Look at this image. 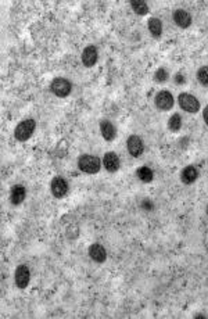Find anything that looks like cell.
<instances>
[{
  "instance_id": "3",
  "label": "cell",
  "mask_w": 208,
  "mask_h": 319,
  "mask_svg": "<svg viewBox=\"0 0 208 319\" xmlns=\"http://www.w3.org/2000/svg\"><path fill=\"white\" fill-rule=\"evenodd\" d=\"M36 129V121L34 118H26L24 121L18 122L14 129V138L18 142H26Z\"/></svg>"
},
{
  "instance_id": "5",
  "label": "cell",
  "mask_w": 208,
  "mask_h": 319,
  "mask_svg": "<svg viewBox=\"0 0 208 319\" xmlns=\"http://www.w3.org/2000/svg\"><path fill=\"white\" fill-rule=\"evenodd\" d=\"M50 192L56 198H62L67 196L70 192V184H68L67 179L62 176H54L50 184Z\"/></svg>"
},
{
  "instance_id": "15",
  "label": "cell",
  "mask_w": 208,
  "mask_h": 319,
  "mask_svg": "<svg viewBox=\"0 0 208 319\" xmlns=\"http://www.w3.org/2000/svg\"><path fill=\"white\" fill-rule=\"evenodd\" d=\"M197 178H198V170L196 166H188L180 171V180L184 184H193L197 180Z\"/></svg>"
},
{
  "instance_id": "9",
  "label": "cell",
  "mask_w": 208,
  "mask_h": 319,
  "mask_svg": "<svg viewBox=\"0 0 208 319\" xmlns=\"http://www.w3.org/2000/svg\"><path fill=\"white\" fill-rule=\"evenodd\" d=\"M14 280L18 288H26L31 280V270L26 265H18L16 274H14Z\"/></svg>"
},
{
  "instance_id": "6",
  "label": "cell",
  "mask_w": 208,
  "mask_h": 319,
  "mask_svg": "<svg viewBox=\"0 0 208 319\" xmlns=\"http://www.w3.org/2000/svg\"><path fill=\"white\" fill-rule=\"evenodd\" d=\"M154 104L160 111H170L175 106V98L170 90H160L154 98Z\"/></svg>"
},
{
  "instance_id": "7",
  "label": "cell",
  "mask_w": 208,
  "mask_h": 319,
  "mask_svg": "<svg viewBox=\"0 0 208 319\" xmlns=\"http://www.w3.org/2000/svg\"><path fill=\"white\" fill-rule=\"evenodd\" d=\"M126 148H128V153L132 157L138 158L144 152V142H143L140 136L129 135L128 139H126Z\"/></svg>"
},
{
  "instance_id": "4",
  "label": "cell",
  "mask_w": 208,
  "mask_h": 319,
  "mask_svg": "<svg viewBox=\"0 0 208 319\" xmlns=\"http://www.w3.org/2000/svg\"><path fill=\"white\" fill-rule=\"evenodd\" d=\"M178 104H179V107L182 110L189 112V114H196L200 110V102H198V98L186 92L179 93V96H178Z\"/></svg>"
},
{
  "instance_id": "12",
  "label": "cell",
  "mask_w": 208,
  "mask_h": 319,
  "mask_svg": "<svg viewBox=\"0 0 208 319\" xmlns=\"http://www.w3.org/2000/svg\"><path fill=\"white\" fill-rule=\"evenodd\" d=\"M172 18H174V22H175L179 28H182V30L189 28L190 25H192V22H193L192 16H190L186 10H182V8L175 10L174 14H172Z\"/></svg>"
},
{
  "instance_id": "16",
  "label": "cell",
  "mask_w": 208,
  "mask_h": 319,
  "mask_svg": "<svg viewBox=\"0 0 208 319\" xmlns=\"http://www.w3.org/2000/svg\"><path fill=\"white\" fill-rule=\"evenodd\" d=\"M147 26H148V31L153 35V38H161V35H162V22H161V20L157 18V17H150L148 21H147Z\"/></svg>"
},
{
  "instance_id": "23",
  "label": "cell",
  "mask_w": 208,
  "mask_h": 319,
  "mask_svg": "<svg viewBox=\"0 0 208 319\" xmlns=\"http://www.w3.org/2000/svg\"><path fill=\"white\" fill-rule=\"evenodd\" d=\"M202 120H204V122L206 125L208 126V104L204 107V110H202Z\"/></svg>"
},
{
  "instance_id": "8",
  "label": "cell",
  "mask_w": 208,
  "mask_h": 319,
  "mask_svg": "<svg viewBox=\"0 0 208 319\" xmlns=\"http://www.w3.org/2000/svg\"><path fill=\"white\" fill-rule=\"evenodd\" d=\"M80 60H82V64H84L86 68L94 67L98 60V48H96L94 44H89V46H86L85 49H84V52H82Z\"/></svg>"
},
{
  "instance_id": "24",
  "label": "cell",
  "mask_w": 208,
  "mask_h": 319,
  "mask_svg": "<svg viewBox=\"0 0 208 319\" xmlns=\"http://www.w3.org/2000/svg\"><path fill=\"white\" fill-rule=\"evenodd\" d=\"M206 212H207V216H208V206H207V210H206Z\"/></svg>"
},
{
  "instance_id": "22",
  "label": "cell",
  "mask_w": 208,
  "mask_h": 319,
  "mask_svg": "<svg viewBox=\"0 0 208 319\" xmlns=\"http://www.w3.org/2000/svg\"><path fill=\"white\" fill-rule=\"evenodd\" d=\"M174 80H175V82H176L178 85H184V82H186V76H184L182 72H176L175 76H174Z\"/></svg>"
},
{
  "instance_id": "14",
  "label": "cell",
  "mask_w": 208,
  "mask_h": 319,
  "mask_svg": "<svg viewBox=\"0 0 208 319\" xmlns=\"http://www.w3.org/2000/svg\"><path fill=\"white\" fill-rule=\"evenodd\" d=\"M26 197V189L24 184H14L10 190V202L12 206H20L22 204Z\"/></svg>"
},
{
  "instance_id": "18",
  "label": "cell",
  "mask_w": 208,
  "mask_h": 319,
  "mask_svg": "<svg viewBox=\"0 0 208 319\" xmlns=\"http://www.w3.org/2000/svg\"><path fill=\"white\" fill-rule=\"evenodd\" d=\"M129 4L132 7V10L138 14V16H146L150 12L148 8V4H147L144 0H130Z\"/></svg>"
},
{
  "instance_id": "19",
  "label": "cell",
  "mask_w": 208,
  "mask_h": 319,
  "mask_svg": "<svg viewBox=\"0 0 208 319\" xmlns=\"http://www.w3.org/2000/svg\"><path fill=\"white\" fill-rule=\"evenodd\" d=\"M168 129L171 130V132H174V134H176V132H179L180 129H182V117H180V114H178V112H175V114H172L171 117H170V120H168Z\"/></svg>"
},
{
  "instance_id": "1",
  "label": "cell",
  "mask_w": 208,
  "mask_h": 319,
  "mask_svg": "<svg viewBox=\"0 0 208 319\" xmlns=\"http://www.w3.org/2000/svg\"><path fill=\"white\" fill-rule=\"evenodd\" d=\"M78 168L80 171L88 175H94L100 171L102 168V158H98V156L93 154H82L78 157Z\"/></svg>"
},
{
  "instance_id": "17",
  "label": "cell",
  "mask_w": 208,
  "mask_h": 319,
  "mask_svg": "<svg viewBox=\"0 0 208 319\" xmlns=\"http://www.w3.org/2000/svg\"><path fill=\"white\" fill-rule=\"evenodd\" d=\"M136 176H138V179L142 180L143 184H150V182H153L154 172L152 168L143 166H139V168L136 170Z\"/></svg>"
},
{
  "instance_id": "10",
  "label": "cell",
  "mask_w": 208,
  "mask_h": 319,
  "mask_svg": "<svg viewBox=\"0 0 208 319\" xmlns=\"http://www.w3.org/2000/svg\"><path fill=\"white\" fill-rule=\"evenodd\" d=\"M102 164L106 168V171L108 172H116L121 166V161H120V157L116 156V153L114 152H107L104 154V157L102 158Z\"/></svg>"
},
{
  "instance_id": "2",
  "label": "cell",
  "mask_w": 208,
  "mask_h": 319,
  "mask_svg": "<svg viewBox=\"0 0 208 319\" xmlns=\"http://www.w3.org/2000/svg\"><path fill=\"white\" fill-rule=\"evenodd\" d=\"M50 92L53 93L56 98H68L72 92V82L67 78L57 76L50 82Z\"/></svg>"
},
{
  "instance_id": "13",
  "label": "cell",
  "mask_w": 208,
  "mask_h": 319,
  "mask_svg": "<svg viewBox=\"0 0 208 319\" xmlns=\"http://www.w3.org/2000/svg\"><path fill=\"white\" fill-rule=\"evenodd\" d=\"M100 134L106 142H112L116 138V125L108 120H102L100 121Z\"/></svg>"
},
{
  "instance_id": "21",
  "label": "cell",
  "mask_w": 208,
  "mask_h": 319,
  "mask_svg": "<svg viewBox=\"0 0 208 319\" xmlns=\"http://www.w3.org/2000/svg\"><path fill=\"white\" fill-rule=\"evenodd\" d=\"M168 71H166V68H158L156 72H154V80L157 82V84H164V82H166L168 80Z\"/></svg>"
},
{
  "instance_id": "20",
  "label": "cell",
  "mask_w": 208,
  "mask_h": 319,
  "mask_svg": "<svg viewBox=\"0 0 208 319\" xmlns=\"http://www.w3.org/2000/svg\"><path fill=\"white\" fill-rule=\"evenodd\" d=\"M197 80L200 85L208 88V66H202L197 70Z\"/></svg>"
},
{
  "instance_id": "11",
  "label": "cell",
  "mask_w": 208,
  "mask_h": 319,
  "mask_svg": "<svg viewBox=\"0 0 208 319\" xmlns=\"http://www.w3.org/2000/svg\"><path fill=\"white\" fill-rule=\"evenodd\" d=\"M88 254L98 264H103L107 260V250L104 248V246L98 244V243H93V244L89 246Z\"/></svg>"
}]
</instances>
